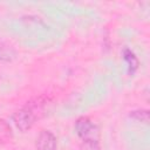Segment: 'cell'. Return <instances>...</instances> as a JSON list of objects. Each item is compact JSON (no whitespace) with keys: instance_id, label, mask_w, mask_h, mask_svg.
<instances>
[{"instance_id":"obj_4","label":"cell","mask_w":150,"mask_h":150,"mask_svg":"<svg viewBox=\"0 0 150 150\" xmlns=\"http://www.w3.org/2000/svg\"><path fill=\"white\" fill-rule=\"evenodd\" d=\"M122 55H123L124 61H125L127 64H128V73H129L130 75H134V74L137 71L138 67H139V61H138L137 56H136L135 53H134L131 49H129L128 47H125V48L123 49Z\"/></svg>"},{"instance_id":"obj_1","label":"cell","mask_w":150,"mask_h":150,"mask_svg":"<svg viewBox=\"0 0 150 150\" xmlns=\"http://www.w3.org/2000/svg\"><path fill=\"white\" fill-rule=\"evenodd\" d=\"M47 102L48 98L46 96H39L28 101L23 107L14 112L13 122L15 127L21 132L30 130L34 124L45 115V108Z\"/></svg>"},{"instance_id":"obj_7","label":"cell","mask_w":150,"mask_h":150,"mask_svg":"<svg viewBox=\"0 0 150 150\" xmlns=\"http://www.w3.org/2000/svg\"><path fill=\"white\" fill-rule=\"evenodd\" d=\"M129 117L142 123H149V110L148 109H136L129 112Z\"/></svg>"},{"instance_id":"obj_3","label":"cell","mask_w":150,"mask_h":150,"mask_svg":"<svg viewBox=\"0 0 150 150\" xmlns=\"http://www.w3.org/2000/svg\"><path fill=\"white\" fill-rule=\"evenodd\" d=\"M36 150H57L55 135L50 130H41L35 141Z\"/></svg>"},{"instance_id":"obj_6","label":"cell","mask_w":150,"mask_h":150,"mask_svg":"<svg viewBox=\"0 0 150 150\" xmlns=\"http://www.w3.org/2000/svg\"><path fill=\"white\" fill-rule=\"evenodd\" d=\"M12 137H13V132L11 125L6 121L0 120V144H5L9 142Z\"/></svg>"},{"instance_id":"obj_5","label":"cell","mask_w":150,"mask_h":150,"mask_svg":"<svg viewBox=\"0 0 150 150\" xmlns=\"http://www.w3.org/2000/svg\"><path fill=\"white\" fill-rule=\"evenodd\" d=\"M18 56L15 48L6 42L0 41V61L1 62H13Z\"/></svg>"},{"instance_id":"obj_2","label":"cell","mask_w":150,"mask_h":150,"mask_svg":"<svg viewBox=\"0 0 150 150\" xmlns=\"http://www.w3.org/2000/svg\"><path fill=\"white\" fill-rule=\"evenodd\" d=\"M75 131L81 144L100 145L101 132L98 125L88 116H81L75 122Z\"/></svg>"}]
</instances>
